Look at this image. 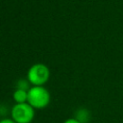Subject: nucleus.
<instances>
[{
  "instance_id": "nucleus-7",
  "label": "nucleus",
  "mask_w": 123,
  "mask_h": 123,
  "mask_svg": "<svg viewBox=\"0 0 123 123\" xmlns=\"http://www.w3.org/2000/svg\"><path fill=\"white\" fill-rule=\"evenodd\" d=\"M0 123H16V122L10 118H4V119L0 120Z\"/></svg>"
},
{
  "instance_id": "nucleus-8",
  "label": "nucleus",
  "mask_w": 123,
  "mask_h": 123,
  "mask_svg": "<svg viewBox=\"0 0 123 123\" xmlns=\"http://www.w3.org/2000/svg\"><path fill=\"white\" fill-rule=\"evenodd\" d=\"M63 123H80V122L77 119H75V118H69V119L65 120Z\"/></svg>"
},
{
  "instance_id": "nucleus-4",
  "label": "nucleus",
  "mask_w": 123,
  "mask_h": 123,
  "mask_svg": "<svg viewBox=\"0 0 123 123\" xmlns=\"http://www.w3.org/2000/svg\"><path fill=\"white\" fill-rule=\"evenodd\" d=\"M75 119H77L80 123H87L90 120V112L88 110L85 108H81L75 112Z\"/></svg>"
},
{
  "instance_id": "nucleus-1",
  "label": "nucleus",
  "mask_w": 123,
  "mask_h": 123,
  "mask_svg": "<svg viewBox=\"0 0 123 123\" xmlns=\"http://www.w3.org/2000/svg\"><path fill=\"white\" fill-rule=\"evenodd\" d=\"M28 104L34 109H43L50 102V94L46 88L41 86H35L28 90Z\"/></svg>"
},
{
  "instance_id": "nucleus-6",
  "label": "nucleus",
  "mask_w": 123,
  "mask_h": 123,
  "mask_svg": "<svg viewBox=\"0 0 123 123\" xmlns=\"http://www.w3.org/2000/svg\"><path fill=\"white\" fill-rule=\"evenodd\" d=\"M16 86H17V89H22V90H27L29 88V84L26 80L24 79H21L17 82L16 84ZM29 90V89H28Z\"/></svg>"
},
{
  "instance_id": "nucleus-2",
  "label": "nucleus",
  "mask_w": 123,
  "mask_h": 123,
  "mask_svg": "<svg viewBox=\"0 0 123 123\" xmlns=\"http://www.w3.org/2000/svg\"><path fill=\"white\" fill-rule=\"evenodd\" d=\"M35 116L34 108L28 103L15 104L12 109V118L16 123H30Z\"/></svg>"
},
{
  "instance_id": "nucleus-5",
  "label": "nucleus",
  "mask_w": 123,
  "mask_h": 123,
  "mask_svg": "<svg viewBox=\"0 0 123 123\" xmlns=\"http://www.w3.org/2000/svg\"><path fill=\"white\" fill-rule=\"evenodd\" d=\"M13 99L17 104L26 103L28 100V91L22 89H16L13 92Z\"/></svg>"
},
{
  "instance_id": "nucleus-3",
  "label": "nucleus",
  "mask_w": 123,
  "mask_h": 123,
  "mask_svg": "<svg viewBox=\"0 0 123 123\" xmlns=\"http://www.w3.org/2000/svg\"><path fill=\"white\" fill-rule=\"evenodd\" d=\"M49 78V69L42 63H36L28 71V80L35 86H41Z\"/></svg>"
}]
</instances>
